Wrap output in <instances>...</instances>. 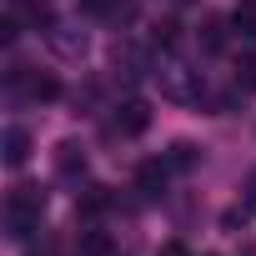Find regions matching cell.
I'll use <instances>...</instances> for the list:
<instances>
[{
  "label": "cell",
  "mask_w": 256,
  "mask_h": 256,
  "mask_svg": "<svg viewBox=\"0 0 256 256\" xmlns=\"http://www.w3.org/2000/svg\"><path fill=\"white\" fill-rule=\"evenodd\" d=\"M221 46H226V26L221 20H206L201 26V50H221Z\"/></svg>",
  "instance_id": "cell-12"
},
{
  "label": "cell",
  "mask_w": 256,
  "mask_h": 256,
  "mask_svg": "<svg viewBox=\"0 0 256 256\" xmlns=\"http://www.w3.org/2000/svg\"><path fill=\"white\" fill-rule=\"evenodd\" d=\"M156 256H191V251H186V246H181V241H166V246H161V251H156Z\"/></svg>",
  "instance_id": "cell-14"
},
{
  "label": "cell",
  "mask_w": 256,
  "mask_h": 256,
  "mask_svg": "<svg viewBox=\"0 0 256 256\" xmlns=\"http://www.w3.org/2000/svg\"><path fill=\"white\" fill-rule=\"evenodd\" d=\"M151 126V106L146 100H120V110H116V136H141Z\"/></svg>",
  "instance_id": "cell-1"
},
{
  "label": "cell",
  "mask_w": 256,
  "mask_h": 256,
  "mask_svg": "<svg viewBox=\"0 0 256 256\" xmlns=\"http://www.w3.org/2000/svg\"><path fill=\"white\" fill-rule=\"evenodd\" d=\"M56 166H60V176H76V171H86V156H80V146H76V141H66V146L56 151Z\"/></svg>",
  "instance_id": "cell-6"
},
{
  "label": "cell",
  "mask_w": 256,
  "mask_h": 256,
  "mask_svg": "<svg viewBox=\"0 0 256 256\" xmlns=\"http://www.w3.org/2000/svg\"><path fill=\"white\" fill-rule=\"evenodd\" d=\"M26 156H30V136L20 126H10L6 131V166H26Z\"/></svg>",
  "instance_id": "cell-4"
},
{
  "label": "cell",
  "mask_w": 256,
  "mask_h": 256,
  "mask_svg": "<svg viewBox=\"0 0 256 256\" xmlns=\"http://www.w3.org/2000/svg\"><path fill=\"white\" fill-rule=\"evenodd\" d=\"M246 211H256V176H251V196H246Z\"/></svg>",
  "instance_id": "cell-15"
},
{
  "label": "cell",
  "mask_w": 256,
  "mask_h": 256,
  "mask_svg": "<svg viewBox=\"0 0 256 256\" xmlns=\"http://www.w3.org/2000/svg\"><path fill=\"white\" fill-rule=\"evenodd\" d=\"M26 90H30V100H56V96H60V86H56L50 76H30Z\"/></svg>",
  "instance_id": "cell-10"
},
{
  "label": "cell",
  "mask_w": 256,
  "mask_h": 256,
  "mask_svg": "<svg viewBox=\"0 0 256 256\" xmlns=\"http://www.w3.org/2000/svg\"><path fill=\"white\" fill-rule=\"evenodd\" d=\"M196 161H201V151H196V146H186V141H176V146H171V156H166V166H171V171H191Z\"/></svg>",
  "instance_id": "cell-8"
},
{
  "label": "cell",
  "mask_w": 256,
  "mask_h": 256,
  "mask_svg": "<svg viewBox=\"0 0 256 256\" xmlns=\"http://www.w3.org/2000/svg\"><path fill=\"white\" fill-rule=\"evenodd\" d=\"M10 211H16V216H36V221H40V211H46V191H40V186H16Z\"/></svg>",
  "instance_id": "cell-2"
},
{
  "label": "cell",
  "mask_w": 256,
  "mask_h": 256,
  "mask_svg": "<svg viewBox=\"0 0 256 256\" xmlns=\"http://www.w3.org/2000/svg\"><path fill=\"white\" fill-rule=\"evenodd\" d=\"M80 256H110V236L106 231H86L80 236Z\"/></svg>",
  "instance_id": "cell-11"
},
{
  "label": "cell",
  "mask_w": 256,
  "mask_h": 256,
  "mask_svg": "<svg viewBox=\"0 0 256 256\" xmlns=\"http://www.w3.org/2000/svg\"><path fill=\"white\" fill-rule=\"evenodd\" d=\"M166 176H171L166 161H146V166L136 171V191H141V196H156V191L166 186Z\"/></svg>",
  "instance_id": "cell-3"
},
{
  "label": "cell",
  "mask_w": 256,
  "mask_h": 256,
  "mask_svg": "<svg viewBox=\"0 0 256 256\" xmlns=\"http://www.w3.org/2000/svg\"><path fill=\"white\" fill-rule=\"evenodd\" d=\"M151 40H156V46H161V50H171V46H176V40H181V26H176V20H161V26H156V36H151Z\"/></svg>",
  "instance_id": "cell-13"
},
{
  "label": "cell",
  "mask_w": 256,
  "mask_h": 256,
  "mask_svg": "<svg viewBox=\"0 0 256 256\" xmlns=\"http://www.w3.org/2000/svg\"><path fill=\"white\" fill-rule=\"evenodd\" d=\"M106 206H110V191H106V186H86V191H80V201H76V211H80V216H100Z\"/></svg>",
  "instance_id": "cell-5"
},
{
  "label": "cell",
  "mask_w": 256,
  "mask_h": 256,
  "mask_svg": "<svg viewBox=\"0 0 256 256\" xmlns=\"http://www.w3.org/2000/svg\"><path fill=\"white\" fill-rule=\"evenodd\" d=\"M236 90H241V96L256 90V50H246V56L236 60Z\"/></svg>",
  "instance_id": "cell-7"
},
{
  "label": "cell",
  "mask_w": 256,
  "mask_h": 256,
  "mask_svg": "<svg viewBox=\"0 0 256 256\" xmlns=\"http://www.w3.org/2000/svg\"><path fill=\"white\" fill-rule=\"evenodd\" d=\"M231 26H236L241 36H256V0H241L236 16H231Z\"/></svg>",
  "instance_id": "cell-9"
}]
</instances>
